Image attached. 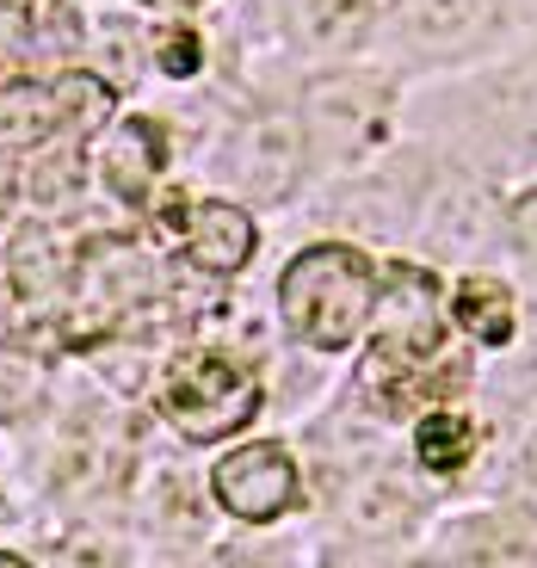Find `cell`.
<instances>
[{"label": "cell", "instance_id": "cell-1", "mask_svg": "<svg viewBox=\"0 0 537 568\" xmlns=\"http://www.w3.org/2000/svg\"><path fill=\"white\" fill-rule=\"evenodd\" d=\"M464 353H445V315L438 284L426 266H389V297L377 310V341L358 371V396L377 414H414L426 402H445L464 389Z\"/></svg>", "mask_w": 537, "mask_h": 568}, {"label": "cell", "instance_id": "cell-2", "mask_svg": "<svg viewBox=\"0 0 537 568\" xmlns=\"http://www.w3.org/2000/svg\"><path fill=\"white\" fill-rule=\"evenodd\" d=\"M278 310L303 346L340 353V346H353V334L377 310V272L358 247H340V242L303 247L278 278Z\"/></svg>", "mask_w": 537, "mask_h": 568}, {"label": "cell", "instance_id": "cell-3", "mask_svg": "<svg viewBox=\"0 0 537 568\" xmlns=\"http://www.w3.org/2000/svg\"><path fill=\"white\" fill-rule=\"evenodd\" d=\"M161 414L192 445L229 439V433H241L260 414V371L235 353H216V346L185 353L161 377Z\"/></svg>", "mask_w": 537, "mask_h": 568}, {"label": "cell", "instance_id": "cell-4", "mask_svg": "<svg viewBox=\"0 0 537 568\" xmlns=\"http://www.w3.org/2000/svg\"><path fill=\"white\" fill-rule=\"evenodd\" d=\"M112 118V87L69 69L57 81L0 87V149H38L50 136H87Z\"/></svg>", "mask_w": 537, "mask_h": 568}, {"label": "cell", "instance_id": "cell-5", "mask_svg": "<svg viewBox=\"0 0 537 568\" xmlns=\"http://www.w3.org/2000/svg\"><path fill=\"white\" fill-rule=\"evenodd\" d=\"M211 495L216 507H229L235 519H278L284 507H297V464L284 445H241L211 469Z\"/></svg>", "mask_w": 537, "mask_h": 568}, {"label": "cell", "instance_id": "cell-6", "mask_svg": "<svg viewBox=\"0 0 537 568\" xmlns=\"http://www.w3.org/2000/svg\"><path fill=\"white\" fill-rule=\"evenodd\" d=\"M168 216L173 229L185 235V254H192V266L199 272H241L247 260H254V216L235 211V204L211 199V204H185V199H168Z\"/></svg>", "mask_w": 537, "mask_h": 568}, {"label": "cell", "instance_id": "cell-7", "mask_svg": "<svg viewBox=\"0 0 537 568\" xmlns=\"http://www.w3.org/2000/svg\"><path fill=\"white\" fill-rule=\"evenodd\" d=\"M377 118H383V87L365 81V74H340V81H322L310 93V124L327 149H358L377 130Z\"/></svg>", "mask_w": 537, "mask_h": 568}, {"label": "cell", "instance_id": "cell-8", "mask_svg": "<svg viewBox=\"0 0 537 568\" xmlns=\"http://www.w3.org/2000/svg\"><path fill=\"white\" fill-rule=\"evenodd\" d=\"M161 168H168V136H161L155 118H124L105 149V185H112L124 204H142L155 192Z\"/></svg>", "mask_w": 537, "mask_h": 568}, {"label": "cell", "instance_id": "cell-9", "mask_svg": "<svg viewBox=\"0 0 537 568\" xmlns=\"http://www.w3.org/2000/svg\"><path fill=\"white\" fill-rule=\"evenodd\" d=\"M396 26L414 43H433V50H464L482 31L495 26V0H402Z\"/></svg>", "mask_w": 537, "mask_h": 568}, {"label": "cell", "instance_id": "cell-10", "mask_svg": "<svg viewBox=\"0 0 537 568\" xmlns=\"http://www.w3.org/2000/svg\"><path fill=\"white\" fill-rule=\"evenodd\" d=\"M488 229H495L488 199H482L469 180H452L438 192L433 216H426V242H433L438 254H476V247L488 242Z\"/></svg>", "mask_w": 537, "mask_h": 568}, {"label": "cell", "instance_id": "cell-11", "mask_svg": "<svg viewBox=\"0 0 537 568\" xmlns=\"http://www.w3.org/2000/svg\"><path fill=\"white\" fill-rule=\"evenodd\" d=\"M13 291L26 303H43V310H50V303H62V291H69V272H62V254H57V242H50V235H43L38 223H26L13 235Z\"/></svg>", "mask_w": 537, "mask_h": 568}, {"label": "cell", "instance_id": "cell-12", "mask_svg": "<svg viewBox=\"0 0 537 568\" xmlns=\"http://www.w3.org/2000/svg\"><path fill=\"white\" fill-rule=\"evenodd\" d=\"M452 315L476 334L482 346H507L513 341V291L500 278H464L452 291Z\"/></svg>", "mask_w": 537, "mask_h": 568}, {"label": "cell", "instance_id": "cell-13", "mask_svg": "<svg viewBox=\"0 0 537 568\" xmlns=\"http://www.w3.org/2000/svg\"><path fill=\"white\" fill-rule=\"evenodd\" d=\"M469 452H476V426H469L457 408L426 414L421 433H414V457H421L433 476H457V469L469 464Z\"/></svg>", "mask_w": 537, "mask_h": 568}, {"label": "cell", "instance_id": "cell-14", "mask_svg": "<svg viewBox=\"0 0 537 568\" xmlns=\"http://www.w3.org/2000/svg\"><path fill=\"white\" fill-rule=\"evenodd\" d=\"M353 526L358 531H396L402 519H408V488L402 483H389V476H371L365 488L353 495Z\"/></svg>", "mask_w": 537, "mask_h": 568}, {"label": "cell", "instance_id": "cell-15", "mask_svg": "<svg viewBox=\"0 0 537 568\" xmlns=\"http://www.w3.org/2000/svg\"><path fill=\"white\" fill-rule=\"evenodd\" d=\"M43 402V371L26 353H0V420H26Z\"/></svg>", "mask_w": 537, "mask_h": 568}, {"label": "cell", "instance_id": "cell-16", "mask_svg": "<svg viewBox=\"0 0 537 568\" xmlns=\"http://www.w3.org/2000/svg\"><path fill=\"white\" fill-rule=\"evenodd\" d=\"M315 38L322 43H346V38H358L365 31V0H327L322 13H315Z\"/></svg>", "mask_w": 537, "mask_h": 568}, {"label": "cell", "instance_id": "cell-17", "mask_svg": "<svg viewBox=\"0 0 537 568\" xmlns=\"http://www.w3.org/2000/svg\"><path fill=\"white\" fill-rule=\"evenodd\" d=\"M155 57H161V69H168V74H192V69L204 62V43L192 38L185 26H168V31L155 38Z\"/></svg>", "mask_w": 537, "mask_h": 568}, {"label": "cell", "instance_id": "cell-18", "mask_svg": "<svg viewBox=\"0 0 537 568\" xmlns=\"http://www.w3.org/2000/svg\"><path fill=\"white\" fill-rule=\"evenodd\" d=\"M513 235H519V247L537 260V192H525V199L513 204Z\"/></svg>", "mask_w": 537, "mask_h": 568}, {"label": "cell", "instance_id": "cell-19", "mask_svg": "<svg viewBox=\"0 0 537 568\" xmlns=\"http://www.w3.org/2000/svg\"><path fill=\"white\" fill-rule=\"evenodd\" d=\"M19 43H26V26H19L13 7H0V50H19Z\"/></svg>", "mask_w": 537, "mask_h": 568}, {"label": "cell", "instance_id": "cell-20", "mask_svg": "<svg viewBox=\"0 0 537 568\" xmlns=\"http://www.w3.org/2000/svg\"><path fill=\"white\" fill-rule=\"evenodd\" d=\"M69 568H118V562H112L105 550H87V544H74V550H69Z\"/></svg>", "mask_w": 537, "mask_h": 568}, {"label": "cell", "instance_id": "cell-21", "mask_svg": "<svg viewBox=\"0 0 537 568\" xmlns=\"http://www.w3.org/2000/svg\"><path fill=\"white\" fill-rule=\"evenodd\" d=\"M525 483H531V495H537V433H531V452H525Z\"/></svg>", "mask_w": 537, "mask_h": 568}, {"label": "cell", "instance_id": "cell-22", "mask_svg": "<svg viewBox=\"0 0 537 568\" xmlns=\"http://www.w3.org/2000/svg\"><path fill=\"white\" fill-rule=\"evenodd\" d=\"M0 568H31L26 556H0Z\"/></svg>", "mask_w": 537, "mask_h": 568}, {"label": "cell", "instance_id": "cell-23", "mask_svg": "<svg viewBox=\"0 0 537 568\" xmlns=\"http://www.w3.org/2000/svg\"><path fill=\"white\" fill-rule=\"evenodd\" d=\"M142 7H192V0H142Z\"/></svg>", "mask_w": 537, "mask_h": 568}, {"label": "cell", "instance_id": "cell-24", "mask_svg": "<svg viewBox=\"0 0 537 568\" xmlns=\"http://www.w3.org/2000/svg\"><path fill=\"white\" fill-rule=\"evenodd\" d=\"M0 519H7V507H0Z\"/></svg>", "mask_w": 537, "mask_h": 568}]
</instances>
